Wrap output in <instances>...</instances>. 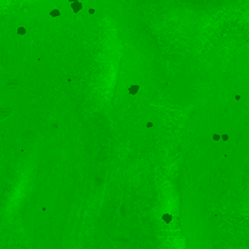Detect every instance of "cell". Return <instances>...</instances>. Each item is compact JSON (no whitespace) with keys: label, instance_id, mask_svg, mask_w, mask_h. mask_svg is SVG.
I'll return each instance as SVG.
<instances>
[{"label":"cell","instance_id":"cell-1","mask_svg":"<svg viewBox=\"0 0 249 249\" xmlns=\"http://www.w3.org/2000/svg\"><path fill=\"white\" fill-rule=\"evenodd\" d=\"M72 8H73V11H74L75 13L79 12L81 9H82V4L80 3V2L76 1V2H73L72 3Z\"/></svg>","mask_w":249,"mask_h":249},{"label":"cell","instance_id":"cell-2","mask_svg":"<svg viewBox=\"0 0 249 249\" xmlns=\"http://www.w3.org/2000/svg\"><path fill=\"white\" fill-rule=\"evenodd\" d=\"M137 90H138V86L134 85V86L131 87V89H129V92H131V95H134V93L137 92Z\"/></svg>","mask_w":249,"mask_h":249},{"label":"cell","instance_id":"cell-5","mask_svg":"<svg viewBox=\"0 0 249 249\" xmlns=\"http://www.w3.org/2000/svg\"><path fill=\"white\" fill-rule=\"evenodd\" d=\"M223 139H224V140H227V139H228V135H227V134L223 135Z\"/></svg>","mask_w":249,"mask_h":249},{"label":"cell","instance_id":"cell-3","mask_svg":"<svg viewBox=\"0 0 249 249\" xmlns=\"http://www.w3.org/2000/svg\"><path fill=\"white\" fill-rule=\"evenodd\" d=\"M59 11L58 10V9H55V10H53L52 12H51V16L52 17H58V16H59Z\"/></svg>","mask_w":249,"mask_h":249},{"label":"cell","instance_id":"cell-8","mask_svg":"<svg viewBox=\"0 0 249 249\" xmlns=\"http://www.w3.org/2000/svg\"><path fill=\"white\" fill-rule=\"evenodd\" d=\"M69 1H70V2H76L77 0H69Z\"/></svg>","mask_w":249,"mask_h":249},{"label":"cell","instance_id":"cell-6","mask_svg":"<svg viewBox=\"0 0 249 249\" xmlns=\"http://www.w3.org/2000/svg\"><path fill=\"white\" fill-rule=\"evenodd\" d=\"M214 139H216V140H217V139H219V135L215 134V135H214Z\"/></svg>","mask_w":249,"mask_h":249},{"label":"cell","instance_id":"cell-4","mask_svg":"<svg viewBox=\"0 0 249 249\" xmlns=\"http://www.w3.org/2000/svg\"><path fill=\"white\" fill-rule=\"evenodd\" d=\"M18 33L19 34H24L25 33V28L24 27H19V29H18Z\"/></svg>","mask_w":249,"mask_h":249},{"label":"cell","instance_id":"cell-7","mask_svg":"<svg viewBox=\"0 0 249 249\" xmlns=\"http://www.w3.org/2000/svg\"><path fill=\"white\" fill-rule=\"evenodd\" d=\"M89 12H90V14H93V13H95V10H93V9H90Z\"/></svg>","mask_w":249,"mask_h":249}]
</instances>
